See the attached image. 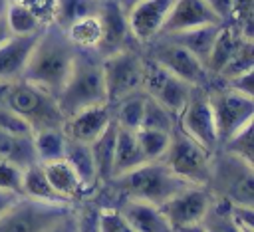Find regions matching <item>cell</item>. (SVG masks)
<instances>
[{"label":"cell","mask_w":254,"mask_h":232,"mask_svg":"<svg viewBox=\"0 0 254 232\" xmlns=\"http://www.w3.org/2000/svg\"><path fill=\"white\" fill-rule=\"evenodd\" d=\"M64 30H65L69 42L75 48H79V50H95L97 52V46H99V40H101V24H99V16L97 14L79 18L73 24H69L67 28H64Z\"/></svg>","instance_id":"f1b7e54d"},{"label":"cell","mask_w":254,"mask_h":232,"mask_svg":"<svg viewBox=\"0 0 254 232\" xmlns=\"http://www.w3.org/2000/svg\"><path fill=\"white\" fill-rule=\"evenodd\" d=\"M44 169V174L48 178V182L52 184V188L65 200L71 204H77L81 196H85V188L81 186L75 171L69 167V163L65 159H58V161H50V163H40Z\"/></svg>","instance_id":"ffe728a7"},{"label":"cell","mask_w":254,"mask_h":232,"mask_svg":"<svg viewBox=\"0 0 254 232\" xmlns=\"http://www.w3.org/2000/svg\"><path fill=\"white\" fill-rule=\"evenodd\" d=\"M206 188L214 198L254 206V165L218 147L212 153Z\"/></svg>","instance_id":"277c9868"},{"label":"cell","mask_w":254,"mask_h":232,"mask_svg":"<svg viewBox=\"0 0 254 232\" xmlns=\"http://www.w3.org/2000/svg\"><path fill=\"white\" fill-rule=\"evenodd\" d=\"M177 127L189 135L192 141L202 145L206 151L214 153L218 149V133L214 115L208 103L206 87H194L190 97L187 99L185 107L177 115Z\"/></svg>","instance_id":"8fae6325"},{"label":"cell","mask_w":254,"mask_h":232,"mask_svg":"<svg viewBox=\"0 0 254 232\" xmlns=\"http://www.w3.org/2000/svg\"><path fill=\"white\" fill-rule=\"evenodd\" d=\"M208 4V8L212 10V14L218 18L220 24H228L232 22V14H234V0H204Z\"/></svg>","instance_id":"f6af8a7d"},{"label":"cell","mask_w":254,"mask_h":232,"mask_svg":"<svg viewBox=\"0 0 254 232\" xmlns=\"http://www.w3.org/2000/svg\"><path fill=\"white\" fill-rule=\"evenodd\" d=\"M0 159L20 167L22 171L32 167V165H36L38 159H36L32 135L22 137V135L0 133Z\"/></svg>","instance_id":"484cf974"},{"label":"cell","mask_w":254,"mask_h":232,"mask_svg":"<svg viewBox=\"0 0 254 232\" xmlns=\"http://www.w3.org/2000/svg\"><path fill=\"white\" fill-rule=\"evenodd\" d=\"M6 24L10 28V32L14 36H28V34H38L42 32L48 24L28 6L16 4V2H8V8L4 12Z\"/></svg>","instance_id":"83f0119b"},{"label":"cell","mask_w":254,"mask_h":232,"mask_svg":"<svg viewBox=\"0 0 254 232\" xmlns=\"http://www.w3.org/2000/svg\"><path fill=\"white\" fill-rule=\"evenodd\" d=\"M204 24H220L204 0H173L161 34H177Z\"/></svg>","instance_id":"e0dca14e"},{"label":"cell","mask_w":254,"mask_h":232,"mask_svg":"<svg viewBox=\"0 0 254 232\" xmlns=\"http://www.w3.org/2000/svg\"><path fill=\"white\" fill-rule=\"evenodd\" d=\"M32 143L36 151L38 163H50L64 159L67 137L62 127H50V129H38L32 133Z\"/></svg>","instance_id":"4316f807"},{"label":"cell","mask_w":254,"mask_h":232,"mask_svg":"<svg viewBox=\"0 0 254 232\" xmlns=\"http://www.w3.org/2000/svg\"><path fill=\"white\" fill-rule=\"evenodd\" d=\"M232 24L242 36L254 38V0H234Z\"/></svg>","instance_id":"74e56055"},{"label":"cell","mask_w":254,"mask_h":232,"mask_svg":"<svg viewBox=\"0 0 254 232\" xmlns=\"http://www.w3.org/2000/svg\"><path fill=\"white\" fill-rule=\"evenodd\" d=\"M97 16L101 24V40L97 46L99 56H107L111 52H117L129 46H137L129 32L127 12L117 0H101Z\"/></svg>","instance_id":"5bb4252c"},{"label":"cell","mask_w":254,"mask_h":232,"mask_svg":"<svg viewBox=\"0 0 254 232\" xmlns=\"http://www.w3.org/2000/svg\"><path fill=\"white\" fill-rule=\"evenodd\" d=\"M254 69V40L252 38H244L238 46V50L234 52V56L230 58V61L224 65V69L218 73V81H228L244 71Z\"/></svg>","instance_id":"836d02e7"},{"label":"cell","mask_w":254,"mask_h":232,"mask_svg":"<svg viewBox=\"0 0 254 232\" xmlns=\"http://www.w3.org/2000/svg\"><path fill=\"white\" fill-rule=\"evenodd\" d=\"M141 163H145V157L141 153L139 141L135 131L131 129H123L117 125V135H115V153H113V176H119L135 167H139Z\"/></svg>","instance_id":"603a6c76"},{"label":"cell","mask_w":254,"mask_h":232,"mask_svg":"<svg viewBox=\"0 0 254 232\" xmlns=\"http://www.w3.org/2000/svg\"><path fill=\"white\" fill-rule=\"evenodd\" d=\"M46 232H77V204L67 214L58 218Z\"/></svg>","instance_id":"bcb514c9"},{"label":"cell","mask_w":254,"mask_h":232,"mask_svg":"<svg viewBox=\"0 0 254 232\" xmlns=\"http://www.w3.org/2000/svg\"><path fill=\"white\" fill-rule=\"evenodd\" d=\"M38 34H28V36L12 34L6 42L0 44V81L22 79V73L26 69Z\"/></svg>","instance_id":"d6986e66"},{"label":"cell","mask_w":254,"mask_h":232,"mask_svg":"<svg viewBox=\"0 0 254 232\" xmlns=\"http://www.w3.org/2000/svg\"><path fill=\"white\" fill-rule=\"evenodd\" d=\"M143 105H145V93L137 91L133 95L123 97L121 101L111 105V115L113 121L123 127V129H131L137 131L141 127V117H143Z\"/></svg>","instance_id":"4dcf8cb0"},{"label":"cell","mask_w":254,"mask_h":232,"mask_svg":"<svg viewBox=\"0 0 254 232\" xmlns=\"http://www.w3.org/2000/svg\"><path fill=\"white\" fill-rule=\"evenodd\" d=\"M64 159L75 171V174H77L81 186L85 188V192L93 190L99 184V176H97V171H95L93 155H91V149H89L87 143H79V141L67 139Z\"/></svg>","instance_id":"7402d4cb"},{"label":"cell","mask_w":254,"mask_h":232,"mask_svg":"<svg viewBox=\"0 0 254 232\" xmlns=\"http://www.w3.org/2000/svg\"><path fill=\"white\" fill-rule=\"evenodd\" d=\"M177 123V115L171 113L167 107H163L157 99L145 95V105H143V117H141V127L147 129H159V131H173Z\"/></svg>","instance_id":"e575fe53"},{"label":"cell","mask_w":254,"mask_h":232,"mask_svg":"<svg viewBox=\"0 0 254 232\" xmlns=\"http://www.w3.org/2000/svg\"><path fill=\"white\" fill-rule=\"evenodd\" d=\"M141 52L153 61H157L159 65H163L169 73L181 77L183 81L194 87H206L212 81L202 61H198L189 50H185L181 44H177L169 36L159 34L151 42L143 44Z\"/></svg>","instance_id":"9c48e42d"},{"label":"cell","mask_w":254,"mask_h":232,"mask_svg":"<svg viewBox=\"0 0 254 232\" xmlns=\"http://www.w3.org/2000/svg\"><path fill=\"white\" fill-rule=\"evenodd\" d=\"M141 153L145 157V161H161L169 141H171V133L169 131H159V129H147V127H139L135 131Z\"/></svg>","instance_id":"d6a6232c"},{"label":"cell","mask_w":254,"mask_h":232,"mask_svg":"<svg viewBox=\"0 0 254 232\" xmlns=\"http://www.w3.org/2000/svg\"><path fill=\"white\" fill-rule=\"evenodd\" d=\"M222 83H226L228 87H232V89H236V91H240L244 95L254 97V69L244 71V73H240V75H236V77H232L228 81H222Z\"/></svg>","instance_id":"ee69618b"},{"label":"cell","mask_w":254,"mask_h":232,"mask_svg":"<svg viewBox=\"0 0 254 232\" xmlns=\"http://www.w3.org/2000/svg\"><path fill=\"white\" fill-rule=\"evenodd\" d=\"M115 135H117V123L111 121L109 127L93 141L89 143L95 171L99 176V182H109L113 173V153H115Z\"/></svg>","instance_id":"d4e9b609"},{"label":"cell","mask_w":254,"mask_h":232,"mask_svg":"<svg viewBox=\"0 0 254 232\" xmlns=\"http://www.w3.org/2000/svg\"><path fill=\"white\" fill-rule=\"evenodd\" d=\"M101 0H56L54 24L60 28H67L79 18L97 14Z\"/></svg>","instance_id":"1f68e13d"},{"label":"cell","mask_w":254,"mask_h":232,"mask_svg":"<svg viewBox=\"0 0 254 232\" xmlns=\"http://www.w3.org/2000/svg\"><path fill=\"white\" fill-rule=\"evenodd\" d=\"M143 83L141 91L153 99H157L163 107H167L171 113L179 115V111L185 107L187 99L190 97L194 85L183 81L181 77L169 73L163 65L153 61L143 54Z\"/></svg>","instance_id":"7c38bea8"},{"label":"cell","mask_w":254,"mask_h":232,"mask_svg":"<svg viewBox=\"0 0 254 232\" xmlns=\"http://www.w3.org/2000/svg\"><path fill=\"white\" fill-rule=\"evenodd\" d=\"M8 8V0H0V14H4Z\"/></svg>","instance_id":"816d5d0a"},{"label":"cell","mask_w":254,"mask_h":232,"mask_svg":"<svg viewBox=\"0 0 254 232\" xmlns=\"http://www.w3.org/2000/svg\"><path fill=\"white\" fill-rule=\"evenodd\" d=\"M222 24H204V26H198V28H190V30H185V32H177V34H163V36H169L173 38L177 44H181L185 50H189L198 61H206L208 58V52L214 44V38L218 34Z\"/></svg>","instance_id":"cb8c5ba5"},{"label":"cell","mask_w":254,"mask_h":232,"mask_svg":"<svg viewBox=\"0 0 254 232\" xmlns=\"http://www.w3.org/2000/svg\"><path fill=\"white\" fill-rule=\"evenodd\" d=\"M115 208L121 212V216L135 232H175L163 216L161 208L153 202L121 196V202Z\"/></svg>","instance_id":"ac0fdd59"},{"label":"cell","mask_w":254,"mask_h":232,"mask_svg":"<svg viewBox=\"0 0 254 232\" xmlns=\"http://www.w3.org/2000/svg\"><path fill=\"white\" fill-rule=\"evenodd\" d=\"M175 232H206V230H204L202 222H196V224H189V226H183V228H179V230H175Z\"/></svg>","instance_id":"681fc988"},{"label":"cell","mask_w":254,"mask_h":232,"mask_svg":"<svg viewBox=\"0 0 254 232\" xmlns=\"http://www.w3.org/2000/svg\"><path fill=\"white\" fill-rule=\"evenodd\" d=\"M202 226L206 232H242L228 212V202L220 198H212V204L202 218Z\"/></svg>","instance_id":"d590c367"},{"label":"cell","mask_w":254,"mask_h":232,"mask_svg":"<svg viewBox=\"0 0 254 232\" xmlns=\"http://www.w3.org/2000/svg\"><path fill=\"white\" fill-rule=\"evenodd\" d=\"M206 95L214 115L220 145L238 129L254 121V97L244 95L218 79H212L206 85Z\"/></svg>","instance_id":"8992f818"},{"label":"cell","mask_w":254,"mask_h":232,"mask_svg":"<svg viewBox=\"0 0 254 232\" xmlns=\"http://www.w3.org/2000/svg\"><path fill=\"white\" fill-rule=\"evenodd\" d=\"M10 36H12V32H10L8 24H6V18H4V14H0V44L6 42Z\"/></svg>","instance_id":"c3c4849f"},{"label":"cell","mask_w":254,"mask_h":232,"mask_svg":"<svg viewBox=\"0 0 254 232\" xmlns=\"http://www.w3.org/2000/svg\"><path fill=\"white\" fill-rule=\"evenodd\" d=\"M22 194H18V192H12V190H4V188H0V216L20 198Z\"/></svg>","instance_id":"7dc6e473"},{"label":"cell","mask_w":254,"mask_h":232,"mask_svg":"<svg viewBox=\"0 0 254 232\" xmlns=\"http://www.w3.org/2000/svg\"><path fill=\"white\" fill-rule=\"evenodd\" d=\"M0 133L28 137V135H32L34 131H32V127H30L18 113H14L12 109H8L6 105H0Z\"/></svg>","instance_id":"ab89813d"},{"label":"cell","mask_w":254,"mask_h":232,"mask_svg":"<svg viewBox=\"0 0 254 232\" xmlns=\"http://www.w3.org/2000/svg\"><path fill=\"white\" fill-rule=\"evenodd\" d=\"M73 206L75 204L71 202H52L20 196L0 216V232H46Z\"/></svg>","instance_id":"30bf717a"},{"label":"cell","mask_w":254,"mask_h":232,"mask_svg":"<svg viewBox=\"0 0 254 232\" xmlns=\"http://www.w3.org/2000/svg\"><path fill=\"white\" fill-rule=\"evenodd\" d=\"M22 169L0 159V188L22 194Z\"/></svg>","instance_id":"60d3db41"},{"label":"cell","mask_w":254,"mask_h":232,"mask_svg":"<svg viewBox=\"0 0 254 232\" xmlns=\"http://www.w3.org/2000/svg\"><path fill=\"white\" fill-rule=\"evenodd\" d=\"M171 4L173 0H139L127 10L129 32L137 46H143L161 34Z\"/></svg>","instance_id":"9a60e30c"},{"label":"cell","mask_w":254,"mask_h":232,"mask_svg":"<svg viewBox=\"0 0 254 232\" xmlns=\"http://www.w3.org/2000/svg\"><path fill=\"white\" fill-rule=\"evenodd\" d=\"M97 204H79L77 202V232H99L97 226Z\"/></svg>","instance_id":"b9f144b4"},{"label":"cell","mask_w":254,"mask_h":232,"mask_svg":"<svg viewBox=\"0 0 254 232\" xmlns=\"http://www.w3.org/2000/svg\"><path fill=\"white\" fill-rule=\"evenodd\" d=\"M22 196L38 198V200H52V202H65L48 182L40 163L24 169V173H22Z\"/></svg>","instance_id":"f546056e"},{"label":"cell","mask_w":254,"mask_h":232,"mask_svg":"<svg viewBox=\"0 0 254 232\" xmlns=\"http://www.w3.org/2000/svg\"><path fill=\"white\" fill-rule=\"evenodd\" d=\"M97 226H99V232H135L115 206L113 208L111 206H99Z\"/></svg>","instance_id":"f35d334b"},{"label":"cell","mask_w":254,"mask_h":232,"mask_svg":"<svg viewBox=\"0 0 254 232\" xmlns=\"http://www.w3.org/2000/svg\"><path fill=\"white\" fill-rule=\"evenodd\" d=\"M8 2H16V4L28 6V8L34 10L46 24H52V22H54L56 0H8Z\"/></svg>","instance_id":"7bdbcfd3"},{"label":"cell","mask_w":254,"mask_h":232,"mask_svg":"<svg viewBox=\"0 0 254 232\" xmlns=\"http://www.w3.org/2000/svg\"><path fill=\"white\" fill-rule=\"evenodd\" d=\"M75 54L77 48L69 42L65 30L52 22L38 34L22 79L58 97L71 69Z\"/></svg>","instance_id":"6da1fadb"},{"label":"cell","mask_w":254,"mask_h":232,"mask_svg":"<svg viewBox=\"0 0 254 232\" xmlns=\"http://www.w3.org/2000/svg\"><path fill=\"white\" fill-rule=\"evenodd\" d=\"M109 184L127 198H139L161 206L175 192L185 188L189 182L177 176L163 161H145L139 167L113 176Z\"/></svg>","instance_id":"3957f363"},{"label":"cell","mask_w":254,"mask_h":232,"mask_svg":"<svg viewBox=\"0 0 254 232\" xmlns=\"http://www.w3.org/2000/svg\"><path fill=\"white\" fill-rule=\"evenodd\" d=\"M212 194L206 186L200 184H187L179 192H175L171 198H167L159 208L167 222L173 226V230H179L189 224L202 222L204 214L208 212L212 204Z\"/></svg>","instance_id":"4fadbf2b"},{"label":"cell","mask_w":254,"mask_h":232,"mask_svg":"<svg viewBox=\"0 0 254 232\" xmlns=\"http://www.w3.org/2000/svg\"><path fill=\"white\" fill-rule=\"evenodd\" d=\"M244 38H246V36H242L240 30H238L232 22L220 26V30H218V34H216V38H214V44H212V48H210V52H208V58H206V61H204V67H206L210 79L218 77V73H220V71L224 69V65L230 61V58L234 56V52L238 50V46H240V42H242ZM252 40H254V38H252Z\"/></svg>","instance_id":"44dd1931"},{"label":"cell","mask_w":254,"mask_h":232,"mask_svg":"<svg viewBox=\"0 0 254 232\" xmlns=\"http://www.w3.org/2000/svg\"><path fill=\"white\" fill-rule=\"evenodd\" d=\"M2 105L18 113L32 127V131L62 127L65 119L58 99L26 79H16L10 83Z\"/></svg>","instance_id":"5b68a950"},{"label":"cell","mask_w":254,"mask_h":232,"mask_svg":"<svg viewBox=\"0 0 254 232\" xmlns=\"http://www.w3.org/2000/svg\"><path fill=\"white\" fill-rule=\"evenodd\" d=\"M56 99H58V105L64 117H69L75 111L91 107V105L107 103L101 56L95 50L77 48L71 69Z\"/></svg>","instance_id":"7a4b0ae2"},{"label":"cell","mask_w":254,"mask_h":232,"mask_svg":"<svg viewBox=\"0 0 254 232\" xmlns=\"http://www.w3.org/2000/svg\"><path fill=\"white\" fill-rule=\"evenodd\" d=\"M117 2H119V4H121V6H123V10H125V12H127V10H129V8H131V6H133V4H137V2H139V0H117Z\"/></svg>","instance_id":"f907efd6"},{"label":"cell","mask_w":254,"mask_h":232,"mask_svg":"<svg viewBox=\"0 0 254 232\" xmlns=\"http://www.w3.org/2000/svg\"><path fill=\"white\" fill-rule=\"evenodd\" d=\"M111 121H113L111 105L109 103H99V105L79 109L73 115L65 117L62 129H64L67 139L89 145L109 127Z\"/></svg>","instance_id":"2e32d148"},{"label":"cell","mask_w":254,"mask_h":232,"mask_svg":"<svg viewBox=\"0 0 254 232\" xmlns=\"http://www.w3.org/2000/svg\"><path fill=\"white\" fill-rule=\"evenodd\" d=\"M161 161L189 184H200V186L208 184L212 153L206 151L196 141H192L189 135H185L177 127V123L171 131V141Z\"/></svg>","instance_id":"ba28073f"},{"label":"cell","mask_w":254,"mask_h":232,"mask_svg":"<svg viewBox=\"0 0 254 232\" xmlns=\"http://www.w3.org/2000/svg\"><path fill=\"white\" fill-rule=\"evenodd\" d=\"M252 127H254V125L248 123V125H244L242 129H238L234 135H230V137L220 145V149H224V151H228V153L240 157L242 161L254 165V137H252Z\"/></svg>","instance_id":"8d00e7d4"},{"label":"cell","mask_w":254,"mask_h":232,"mask_svg":"<svg viewBox=\"0 0 254 232\" xmlns=\"http://www.w3.org/2000/svg\"><path fill=\"white\" fill-rule=\"evenodd\" d=\"M141 46H129L101 56L107 103L113 105L127 95L141 91L143 83V52Z\"/></svg>","instance_id":"52a82bcc"}]
</instances>
